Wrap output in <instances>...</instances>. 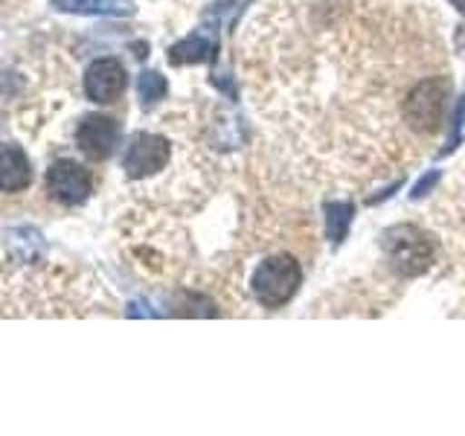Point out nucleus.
Wrapping results in <instances>:
<instances>
[{"label": "nucleus", "mask_w": 465, "mask_h": 436, "mask_svg": "<svg viewBox=\"0 0 465 436\" xmlns=\"http://www.w3.org/2000/svg\"><path fill=\"white\" fill-rule=\"evenodd\" d=\"M450 84L442 76H433L419 82L411 94H407L401 114H404V123L416 134H436L442 125V116H445V99H448Z\"/></svg>", "instance_id": "f257e3e1"}, {"label": "nucleus", "mask_w": 465, "mask_h": 436, "mask_svg": "<svg viewBox=\"0 0 465 436\" xmlns=\"http://www.w3.org/2000/svg\"><path fill=\"white\" fill-rule=\"evenodd\" d=\"M302 282V271L300 262L291 256H271L256 268L251 288L256 300L265 305V309H280L291 297L297 294V288Z\"/></svg>", "instance_id": "f03ea898"}, {"label": "nucleus", "mask_w": 465, "mask_h": 436, "mask_svg": "<svg viewBox=\"0 0 465 436\" xmlns=\"http://www.w3.org/2000/svg\"><path fill=\"white\" fill-rule=\"evenodd\" d=\"M384 253L401 276H419L430 268L433 244L430 239L413 224H399L384 233Z\"/></svg>", "instance_id": "7ed1b4c3"}, {"label": "nucleus", "mask_w": 465, "mask_h": 436, "mask_svg": "<svg viewBox=\"0 0 465 436\" xmlns=\"http://www.w3.org/2000/svg\"><path fill=\"white\" fill-rule=\"evenodd\" d=\"M50 198H55L64 207H79L94 193V178L84 166L73 164V160H58L47 169V178H44Z\"/></svg>", "instance_id": "20e7f679"}, {"label": "nucleus", "mask_w": 465, "mask_h": 436, "mask_svg": "<svg viewBox=\"0 0 465 436\" xmlns=\"http://www.w3.org/2000/svg\"><path fill=\"white\" fill-rule=\"evenodd\" d=\"M169 164V140H163L160 134H134L131 143L125 145V154H123V169L128 178H149V174H157Z\"/></svg>", "instance_id": "39448f33"}, {"label": "nucleus", "mask_w": 465, "mask_h": 436, "mask_svg": "<svg viewBox=\"0 0 465 436\" xmlns=\"http://www.w3.org/2000/svg\"><path fill=\"white\" fill-rule=\"evenodd\" d=\"M79 149L91 160H108L120 143V123L111 116H84L82 125L76 128Z\"/></svg>", "instance_id": "423d86ee"}, {"label": "nucleus", "mask_w": 465, "mask_h": 436, "mask_svg": "<svg viewBox=\"0 0 465 436\" xmlns=\"http://www.w3.org/2000/svg\"><path fill=\"white\" fill-rule=\"evenodd\" d=\"M125 82V67L116 58H99L84 73V94L87 99L108 105V102H116L123 96Z\"/></svg>", "instance_id": "0eeeda50"}, {"label": "nucleus", "mask_w": 465, "mask_h": 436, "mask_svg": "<svg viewBox=\"0 0 465 436\" xmlns=\"http://www.w3.org/2000/svg\"><path fill=\"white\" fill-rule=\"evenodd\" d=\"M218 53V35L213 26H201L193 35H186L169 50V62L172 64H201V62H213Z\"/></svg>", "instance_id": "6e6552de"}, {"label": "nucleus", "mask_w": 465, "mask_h": 436, "mask_svg": "<svg viewBox=\"0 0 465 436\" xmlns=\"http://www.w3.org/2000/svg\"><path fill=\"white\" fill-rule=\"evenodd\" d=\"M29 181H33V169L21 145L0 143V193H21Z\"/></svg>", "instance_id": "1a4fd4ad"}, {"label": "nucleus", "mask_w": 465, "mask_h": 436, "mask_svg": "<svg viewBox=\"0 0 465 436\" xmlns=\"http://www.w3.org/2000/svg\"><path fill=\"white\" fill-rule=\"evenodd\" d=\"M58 12L73 15H114V18H128L134 15L131 0H50Z\"/></svg>", "instance_id": "9d476101"}, {"label": "nucleus", "mask_w": 465, "mask_h": 436, "mask_svg": "<svg viewBox=\"0 0 465 436\" xmlns=\"http://www.w3.org/2000/svg\"><path fill=\"white\" fill-rule=\"evenodd\" d=\"M352 215H355V203L349 201H331L326 207V230H329V239L334 244H341L346 239V230L352 224Z\"/></svg>", "instance_id": "9b49d317"}, {"label": "nucleus", "mask_w": 465, "mask_h": 436, "mask_svg": "<svg viewBox=\"0 0 465 436\" xmlns=\"http://www.w3.org/2000/svg\"><path fill=\"white\" fill-rule=\"evenodd\" d=\"M137 91H140V99H143V105L145 108H152L154 102H160L166 96V79L160 76V73H143L140 82H137Z\"/></svg>", "instance_id": "f8f14e48"}, {"label": "nucleus", "mask_w": 465, "mask_h": 436, "mask_svg": "<svg viewBox=\"0 0 465 436\" xmlns=\"http://www.w3.org/2000/svg\"><path fill=\"white\" fill-rule=\"evenodd\" d=\"M462 116H465V96L460 99V105H457V111H454V134H450V140H448V145L442 149V154H448V152H454V149H457L460 131H462Z\"/></svg>", "instance_id": "ddd939ff"}, {"label": "nucleus", "mask_w": 465, "mask_h": 436, "mask_svg": "<svg viewBox=\"0 0 465 436\" xmlns=\"http://www.w3.org/2000/svg\"><path fill=\"white\" fill-rule=\"evenodd\" d=\"M436 181H440V172H430L428 178H421V181L413 186V193H411V195H413V198H421V195L430 193V189L436 186Z\"/></svg>", "instance_id": "4468645a"}, {"label": "nucleus", "mask_w": 465, "mask_h": 436, "mask_svg": "<svg viewBox=\"0 0 465 436\" xmlns=\"http://www.w3.org/2000/svg\"><path fill=\"white\" fill-rule=\"evenodd\" d=\"M450 4H454L457 9H462V12H465V0H450Z\"/></svg>", "instance_id": "2eb2a0df"}]
</instances>
